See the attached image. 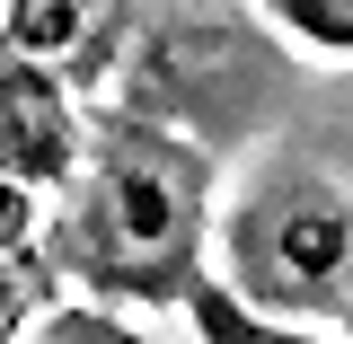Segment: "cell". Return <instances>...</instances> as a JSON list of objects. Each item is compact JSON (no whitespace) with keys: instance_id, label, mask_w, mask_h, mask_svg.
<instances>
[{"instance_id":"cell-1","label":"cell","mask_w":353,"mask_h":344,"mask_svg":"<svg viewBox=\"0 0 353 344\" xmlns=\"http://www.w3.org/2000/svg\"><path fill=\"white\" fill-rule=\"evenodd\" d=\"M212 230V168L194 141L159 132L150 115H88L80 159L44 203L36 247L53 274H80L124 301H176L203 274Z\"/></svg>"},{"instance_id":"cell-2","label":"cell","mask_w":353,"mask_h":344,"mask_svg":"<svg viewBox=\"0 0 353 344\" xmlns=\"http://www.w3.org/2000/svg\"><path fill=\"white\" fill-rule=\"evenodd\" d=\"M203 274L230 301L292 318V327H345L353 301V203H345V159L336 141H292L239 176V194H212L203 230Z\"/></svg>"},{"instance_id":"cell-3","label":"cell","mask_w":353,"mask_h":344,"mask_svg":"<svg viewBox=\"0 0 353 344\" xmlns=\"http://www.w3.org/2000/svg\"><path fill=\"white\" fill-rule=\"evenodd\" d=\"M80 106H71V80H53L36 62H9L0 53V185L53 203V185L80 159Z\"/></svg>"},{"instance_id":"cell-4","label":"cell","mask_w":353,"mask_h":344,"mask_svg":"<svg viewBox=\"0 0 353 344\" xmlns=\"http://www.w3.org/2000/svg\"><path fill=\"white\" fill-rule=\"evenodd\" d=\"M106 27H115V0H9L0 53L71 80V71H106V44H115Z\"/></svg>"},{"instance_id":"cell-5","label":"cell","mask_w":353,"mask_h":344,"mask_svg":"<svg viewBox=\"0 0 353 344\" xmlns=\"http://www.w3.org/2000/svg\"><path fill=\"white\" fill-rule=\"evenodd\" d=\"M176 309L194 318V344H336L327 327H292V318H265V309L230 301L212 274H194V283L176 292Z\"/></svg>"},{"instance_id":"cell-6","label":"cell","mask_w":353,"mask_h":344,"mask_svg":"<svg viewBox=\"0 0 353 344\" xmlns=\"http://www.w3.org/2000/svg\"><path fill=\"white\" fill-rule=\"evenodd\" d=\"M18 344H150V327L115 301H53Z\"/></svg>"},{"instance_id":"cell-7","label":"cell","mask_w":353,"mask_h":344,"mask_svg":"<svg viewBox=\"0 0 353 344\" xmlns=\"http://www.w3.org/2000/svg\"><path fill=\"white\" fill-rule=\"evenodd\" d=\"M53 301H62V292H53V265H44V247H18V256H0V344H18V336H27V327H36Z\"/></svg>"},{"instance_id":"cell-8","label":"cell","mask_w":353,"mask_h":344,"mask_svg":"<svg viewBox=\"0 0 353 344\" xmlns=\"http://www.w3.org/2000/svg\"><path fill=\"white\" fill-rule=\"evenodd\" d=\"M256 9H274V27L301 36L309 53L345 62V44H353V0H256Z\"/></svg>"}]
</instances>
